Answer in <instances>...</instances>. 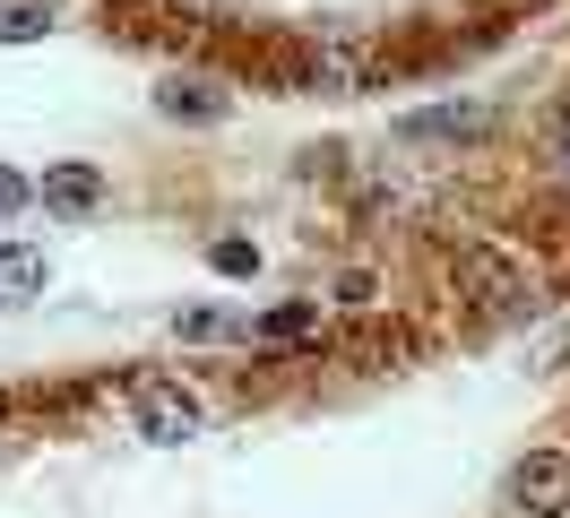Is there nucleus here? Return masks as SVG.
<instances>
[{
  "label": "nucleus",
  "instance_id": "10",
  "mask_svg": "<svg viewBox=\"0 0 570 518\" xmlns=\"http://www.w3.org/2000/svg\"><path fill=\"white\" fill-rule=\"evenodd\" d=\"M208 268H216V276H250V268H259V251H250L243 234H225V242L208 251Z\"/></svg>",
  "mask_w": 570,
  "mask_h": 518
},
{
  "label": "nucleus",
  "instance_id": "8",
  "mask_svg": "<svg viewBox=\"0 0 570 518\" xmlns=\"http://www.w3.org/2000/svg\"><path fill=\"white\" fill-rule=\"evenodd\" d=\"M43 251H27V242H18V251H0V303H36L43 294Z\"/></svg>",
  "mask_w": 570,
  "mask_h": 518
},
{
  "label": "nucleus",
  "instance_id": "12",
  "mask_svg": "<svg viewBox=\"0 0 570 518\" xmlns=\"http://www.w3.org/2000/svg\"><path fill=\"white\" fill-rule=\"evenodd\" d=\"M18 207H36V182H27V173H9V165H0V216H18Z\"/></svg>",
  "mask_w": 570,
  "mask_h": 518
},
{
  "label": "nucleus",
  "instance_id": "11",
  "mask_svg": "<svg viewBox=\"0 0 570 518\" xmlns=\"http://www.w3.org/2000/svg\"><path fill=\"white\" fill-rule=\"evenodd\" d=\"M312 320H321L312 303H294V311H268V320H259V338H303Z\"/></svg>",
  "mask_w": 570,
  "mask_h": 518
},
{
  "label": "nucleus",
  "instance_id": "6",
  "mask_svg": "<svg viewBox=\"0 0 570 518\" xmlns=\"http://www.w3.org/2000/svg\"><path fill=\"white\" fill-rule=\"evenodd\" d=\"M484 121H493L484 104H432V113H406V121H397V138H475Z\"/></svg>",
  "mask_w": 570,
  "mask_h": 518
},
{
  "label": "nucleus",
  "instance_id": "1",
  "mask_svg": "<svg viewBox=\"0 0 570 518\" xmlns=\"http://www.w3.org/2000/svg\"><path fill=\"white\" fill-rule=\"evenodd\" d=\"M130 423H139L156 449H181V441H199V398H190L181 380L156 372V380H139V389H130Z\"/></svg>",
  "mask_w": 570,
  "mask_h": 518
},
{
  "label": "nucleus",
  "instance_id": "4",
  "mask_svg": "<svg viewBox=\"0 0 570 518\" xmlns=\"http://www.w3.org/2000/svg\"><path fill=\"white\" fill-rule=\"evenodd\" d=\"M36 199L52 207V216H96V207L112 199V182H105L96 165H52V173L36 182Z\"/></svg>",
  "mask_w": 570,
  "mask_h": 518
},
{
  "label": "nucleus",
  "instance_id": "3",
  "mask_svg": "<svg viewBox=\"0 0 570 518\" xmlns=\"http://www.w3.org/2000/svg\"><path fill=\"white\" fill-rule=\"evenodd\" d=\"M459 285H466V303H475V311H519V303H528V276L510 268L501 251H466Z\"/></svg>",
  "mask_w": 570,
  "mask_h": 518
},
{
  "label": "nucleus",
  "instance_id": "2",
  "mask_svg": "<svg viewBox=\"0 0 570 518\" xmlns=\"http://www.w3.org/2000/svg\"><path fill=\"white\" fill-rule=\"evenodd\" d=\"M510 510H535V518H562L570 510V449H528L519 467H510Z\"/></svg>",
  "mask_w": 570,
  "mask_h": 518
},
{
  "label": "nucleus",
  "instance_id": "5",
  "mask_svg": "<svg viewBox=\"0 0 570 518\" xmlns=\"http://www.w3.org/2000/svg\"><path fill=\"white\" fill-rule=\"evenodd\" d=\"M303 87H328V96H355V87H372V52H355V43H321V52L303 61Z\"/></svg>",
  "mask_w": 570,
  "mask_h": 518
},
{
  "label": "nucleus",
  "instance_id": "9",
  "mask_svg": "<svg viewBox=\"0 0 570 518\" xmlns=\"http://www.w3.org/2000/svg\"><path fill=\"white\" fill-rule=\"evenodd\" d=\"M52 35V0H0V43H43Z\"/></svg>",
  "mask_w": 570,
  "mask_h": 518
},
{
  "label": "nucleus",
  "instance_id": "7",
  "mask_svg": "<svg viewBox=\"0 0 570 518\" xmlns=\"http://www.w3.org/2000/svg\"><path fill=\"white\" fill-rule=\"evenodd\" d=\"M156 113H165V121H225V96H216L208 78H165V87H156Z\"/></svg>",
  "mask_w": 570,
  "mask_h": 518
}]
</instances>
